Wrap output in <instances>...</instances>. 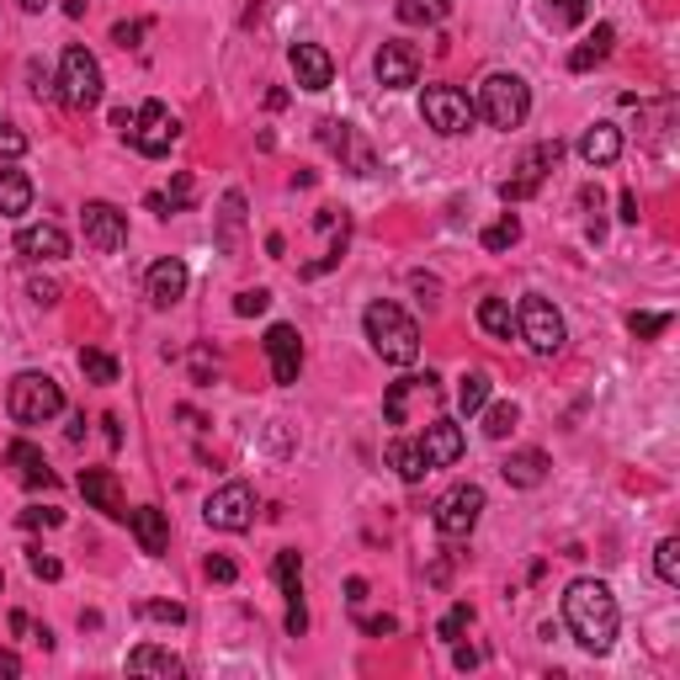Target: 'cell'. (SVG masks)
I'll list each match as a JSON object with an SVG mask.
<instances>
[{
    "mask_svg": "<svg viewBox=\"0 0 680 680\" xmlns=\"http://www.w3.org/2000/svg\"><path fill=\"white\" fill-rule=\"evenodd\" d=\"M468 627H474V606H468V601H457V606L436 622V638H442V644H463V633H468Z\"/></svg>",
    "mask_w": 680,
    "mask_h": 680,
    "instance_id": "37",
    "label": "cell"
},
{
    "mask_svg": "<svg viewBox=\"0 0 680 680\" xmlns=\"http://www.w3.org/2000/svg\"><path fill=\"white\" fill-rule=\"evenodd\" d=\"M478 516H484V489H478V484L446 489L442 500H436V510H431V521H436L442 537H468L478 527Z\"/></svg>",
    "mask_w": 680,
    "mask_h": 680,
    "instance_id": "11",
    "label": "cell"
},
{
    "mask_svg": "<svg viewBox=\"0 0 680 680\" xmlns=\"http://www.w3.org/2000/svg\"><path fill=\"white\" fill-rule=\"evenodd\" d=\"M489 388H495V378H489V373H463V384H457V410L478 414L484 404H489Z\"/></svg>",
    "mask_w": 680,
    "mask_h": 680,
    "instance_id": "32",
    "label": "cell"
},
{
    "mask_svg": "<svg viewBox=\"0 0 680 680\" xmlns=\"http://www.w3.org/2000/svg\"><path fill=\"white\" fill-rule=\"evenodd\" d=\"M516 420H521V410H516L510 399H500V404H484V436H489V442H505V436L516 431Z\"/></svg>",
    "mask_w": 680,
    "mask_h": 680,
    "instance_id": "34",
    "label": "cell"
},
{
    "mask_svg": "<svg viewBox=\"0 0 680 680\" xmlns=\"http://www.w3.org/2000/svg\"><path fill=\"white\" fill-rule=\"evenodd\" d=\"M17 250H22L28 261H64V256H69V235H64L60 224H28V229L17 235Z\"/></svg>",
    "mask_w": 680,
    "mask_h": 680,
    "instance_id": "22",
    "label": "cell"
},
{
    "mask_svg": "<svg viewBox=\"0 0 680 680\" xmlns=\"http://www.w3.org/2000/svg\"><path fill=\"white\" fill-rule=\"evenodd\" d=\"M622 213H617V218H622V224H638V192H622Z\"/></svg>",
    "mask_w": 680,
    "mask_h": 680,
    "instance_id": "53",
    "label": "cell"
},
{
    "mask_svg": "<svg viewBox=\"0 0 680 680\" xmlns=\"http://www.w3.org/2000/svg\"><path fill=\"white\" fill-rule=\"evenodd\" d=\"M239 229H245V197H239V192H224V213H218V250H224V256L239 250Z\"/></svg>",
    "mask_w": 680,
    "mask_h": 680,
    "instance_id": "29",
    "label": "cell"
},
{
    "mask_svg": "<svg viewBox=\"0 0 680 680\" xmlns=\"http://www.w3.org/2000/svg\"><path fill=\"white\" fill-rule=\"evenodd\" d=\"M288 64H293V80L303 90H330V80H335V60H330V48H320V43H293Z\"/></svg>",
    "mask_w": 680,
    "mask_h": 680,
    "instance_id": "19",
    "label": "cell"
},
{
    "mask_svg": "<svg viewBox=\"0 0 680 680\" xmlns=\"http://www.w3.org/2000/svg\"><path fill=\"white\" fill-rule=\"evenodd\" d=\"M361 325H367V341H373V352L384 356V361H393V367H414L420 361V325H414L399 303H384V298L367 303Z\"/></svg>",
    "mask_w": 680,
    "mask_h": 680,
    "instance_id": "2",
    "label": "cell"
},
{
    "mask_svg": "<svg viewBox=\"0 0 680 680\" xmlns=\"http://www.w3.org/2000/svg\"><path fill=\"white\" fill-rule=\"evenodd\" d=\"M559 160H563V144H559V139H542V144H537L532 154L521 160V176L500 186V197H505V203H521V197H532L537 186H542V176H548Z\"/></svg>",
    "mask_w": 680,
    "mask_h": 680,
    "instance_id": "15",
    "label": "cell"
},
{
    "mask_svg": "<svg viewBox=\"0 0 680 680\" xmlns=\"http://www.w3.org/2000/svg\"><path fill=\"white\" fill-rule=\"evenodd\" d=\"M101 425H107V442H112V446H122V420H118V414H107Z\"/></svg>",
    "mask_w": 680,
    "mask_h": 680,
    "instance_id": "57",
    "label": "cell"
},
{
    "mask_svg": "<svg viewBox=\"0 0 680 680\" xmlns=\"http://www.w3.org/2000/svg\"><path fill=\"white\" fill-rule=\"evenodd\" d=\"M414 410L436 420V410H442V384H436V373H414V378L388 384V399H384L388 425H414Z\"/></svg>",
    "mask_w": 680,
    "mask_h": 680,
    "instance_id": "5",
    "label": "cell"
},
{
    "mask_svg": "<svg viewBox=\"0 0 680 680\" xmlns=\"http://www.w3.org/2000/svg\"><path fill=\"white\" fill-rule=\"evenodd\" d=\"M627 330H633L638 341H654V335H665V330H670V314H633V320H627Z\"/></svg>",
    "mask_w": 680,
    "mask_h": 680,
    "instance_id": "45",
    "label": "cell"
},
{
    "mask_svg": "<svg viewBox=\"0 0 680 680\" xmlns=\"http://www.w3.org/2000/svg\"><path fill=\"white\" fill-rule=\"evenodd\" d=\"M346 601L361 606V601H367V580H346Z\"/></svg>",
    "mask_w": 680,
    "mask_h": 680,
    "instance_id": "56",
    "label": "cell"
},
{
    "mask_svg": "<svg viewBox=\"0 0 680 680\" xmlns=\"http://www.w3.org/2000/svg\"><path fill=\"white\" fill-rule=\"evenodd\" d=\"M478 330L495 335V341H510V335H516V314H510V303H505V298H484V303H478Z\"/></svg>",
    "mask_w": 680,
    "mask_h": 680,
    "instance_id": "31",
    "label": "cell"
},
{
    "mask_svg": "<svg viewBox=\"0 0 680 680\" xmlns=\"http://www.w3.org/2000/svg\"><path fill=\"white\" fill-rule=\"evenodd\" d=\"M474 112L489 128H521L527 122V112H532V90H527V80L521 75H484V86H478V101H474Z\"/></svg>",
    "mask_w": 680,
    "mask_h": 680,
    "instance_id": "3",
    "label": "cell"
},
{
    "mask_svg": "<svg viewBox=\"0 0 680 680\" xmlns=\"http://www.w3.org/2000/svg\"><path fill=\"white\" fill-rule=\"evenodd\" d=\"M11 633H17V638H37V627H32L28 612H11Z\"/></svg>",
    "mask_w": 680,
    "mask_h": 680,
    "instance_id": "54",
    "label": "cell"
},
{
    "mask_svg": "<svg viewBox=\"0 0 680 680\" xmlns=\"http://www.w3.org/2000/svg\"><path fill=\"white\" fill-rule=\"evenodd\" d=\"M64 11H69V17H86V0H64Z\"/></svg>",
    "mask_w": 680,
    "mask_h": 680,
    "instance_id": "60",
    "label": "cell"
},
{
    "mask_svg": "<svg viewBox=\"0 0 680 680\" xmlns=\"http://www.w3.org/2000/svg\"><path fill=\"white\" fill-rule=\"evenodd\" d=\"M203 574H207V580H218V585H235V580H239V563L224 559V553H207Z\"/></svg>",
    "mask_w": 680,
    "mask_h": 680,
    "instance_id": "46",
    "label": "cell"
},
{
    "mask_svg": "<svg viewBox=\"0 0 680 680\" xmlns=\"http://www.w3.org/2000/svg\"><path fill=\"white\" fill-rule=\"evenodd\" d=\"M128 139H133V149H139L144 160H160V154H171V149H176L181 122H176V112H171L165 101H144V107L133 112Z\"/></svg>",
    "mask_w": 680,
    "mask_h": 680,
    "instance_id": "9",
    "label": "cell"
},
{
    "mask_svg": "<svg viewBox=\"0 0 680 680\" xmlns=\"http://www.w3.org/2000/svg\"><path fill=\"white\" fill-rule=\"evenodd\" d=\"M420 118L431 122L436 133H446V139H457V133H468L474 128V101H468V90L457 86H425V96H420Z\"/></svg>",
    "mask_w": 680,
    "mask_h": 680,
    "instance_id": "8",
    "label": "cell"
},
{
    "mask_svg": "<svg viewBox=\"0 0 680 680\" xmlns=\"http://www.w3.org/2000/svg\"><path fill=\"white\" fill-rule=\"evenodd\" d=\"M267 361H271V384L293 388L303 373V335L293 325H271L267 330Z\"/></svg>",
    "mask_w": 680,
    "mask_h": 680,
    "instance_id": "14",
    "label": "cell"
},
{
    "mask_svg": "<svg viewBox=\"0 0 680 680\" xmlns=\"http://www.w3.org/2000/svg\"><path fill=\"white\" fill-rule=\"evenodd\" d=\"M6 463L17 468V478H22L28 489H54V484H60V478H54V468L43 463V452H37L32 442H11V446H6Z\"/></svg>",
    "mask_w": 680,
    "mask_h": 680,
    "instance_id": "23",
    "label": "cell"
},
{
    "mask_svg": "<svg viewBox=\"0 0 680 680\" xmlns=\"http://www.w3.org/2000/svg\"><path fill=\"white\" fill-rule=\"evenodd\" d=\"M139 617L171 622V627H176V622H186V606H181V601H144V606H139Z\"/></svg>",
    "mask_w": 680,
    "mask_h": 680,
    "instance_id": "42",
    "label": "cell"
},
{
    "mask_svg": "<svg viewBox=\"0 0 680 680\" xmlns=\"http://www.w3.org/2000/svg\"><path fill=\"white\" fill-rule=\"evenodd\" d=\"M64 521V510H54V505H48V510H43V505H32V510H22V527H60Z\"/></svg>",
    "mask_w": 680,
    "mask_h": 680,
    "instance_id": "48",
    "label": "cell"
},
{
    "mask_svg": "<svg viewBox=\"0 0 680 680\" xmlns=\"http://www.w3.org/2000/svg\"><path fill=\"white\" fill-rule=\"evenodd\" d=\"M267 303H271L267 288H245V293L235 298V314L239 320H256V314H267Z\"/></svg>",
    "mask_w": 680,
    "mask_h": 680,
    "instance_id": "44",
    "label": "cell"
},
{
    "mask_svg": "<svg viewBox=\"0 0 680 680\" xmlns=\"http://www.w3.org/2000/svg\"><path fill=\"white\" fill-rule=\"evenodd\" d=\"M452 665H457V670H474V665H478V649H463V644H452Z\"/></svg>",
    "mask_w": 680,
    "mask_h": 680,
    "instance_id": "55",
    "label": "cell"
},
{
    "mask_svg": "<svg viewBox=\"0 0 680 680\" xmlns=\"http://www.w3.org/2000/svg\"><path fill=\"white\" fill-rule=\"evenodd\" d=\"M22 6H28V11H43V6H48V0H22Z\"/></svg>",
    "mask_w": 680,
    "mask_h": 680,
    "instance_id": "61",
    "label": "cell"
},
{
    "mask_svg": "<svg viewBox=\"0 0 680 680\" xmlns=\"http://www.w3.org/2000/svg\"><path fill=\"white\" fill-rule=\"evenodd\" d=\"M128 676H160V680H181L186 676V665H181L171 649H154V644H144V649L128 654Z\"/></svg>",
    "mask_w": 680,
    "mask_h": 680,
    "instance_id": "26",
    "label": "cell"
},
{
    "mask_svg": "<svg viewBox=\"0 0 680 680\" xmlns=\"http://www.w3.org/2000/svg\"><path fill=\"white\" fill-rule=\"evenodd\" d=\"M393 627H399V622L388 617V612H384V617H361V633H373V638H388Z\"/></svg>",
    "mask_w": 680,
    "mask_h": 680,
    "instance_id": "52",
    "label": "cell"
},
{
    "mask_svg": "<svg viewBox=\"0 0 680 680\" xmlns=\"http://www.w3.org/2000/svg\"><path fill=\"white\" fill-rule=\"evenodd\" d=\"M303 627H309V612H303V595H298V601H288V633L303 638Z\"/></svg>",
    "mask_w": 680,
    "mask_h": 680,
    "instance_id": "51",
    "label": "cell"
},
{
    "mask_svg": "<svg viewBox=\"0 0 680 680\" xmlns=\"http://www.w3.org/2000/svg\"><path fill=\"white\" fill-rule=\"evenodd\" d=\"M585 11H591V0H542V22H548L553 32L580 28V22H585Z\"/></svg>",
    "mask_w": 680,
    "mask_h": 680,
    "instance_id": "33",
    "label": "cell"
},
{
    "mask_svg": "<svg viewBox=\"0 0 680 680\" xmlns=\"http://www.w3.org/2000/svg\"><path fill=\"white\" fill-rule=\"evenodd\" d=\"M139 37H144V22H118L112 28V43H122V48H139Z\"/></svg>",
    "mask_w": 680,
    "mask_h": 680,
    "instance_id": "50",
    "label": "cell"
},
{
    "mask_svg": "<svg viewBox=\"0 0 680 680\" xmlns=\"http://www.w3.org/2000/svg\"><path fill=\"white\" fill-rule=\"evenodd\" d=\"M622 154V133L612 128V122H595V128H585L580 133V160L591 165V171H601V165H617Z\"/></svg>",
    "mask_w": 680,
    "mask_h": 680,
    "instance_id": "24",
    "label": "cell"
},
{
    "mask_svg": "<svg viewBox=\"0 0 680 680\" xmlns=\"http://www.w3.org/2000/svg\"><path fill=\"white\" fill-rule=\"evenodd\" d=\"M277 585H282L288 601L303 595V559H298V548H282V553H277Z\"/></svg>",
    "mask_w": 680,
    "mask_h": 680,
    "instance_id": "35",
    "label": "cell"
},
{
    "mask_svg": "<svg viewBox=\"0 0 680 680\" xmlns=\"http://www.w3.org/2000/svg\"><path fill=\"white\" fill-rule=\"evenodd\" d=\"M28 569L37 574V580H60V574H64V563L54 559V553H43V548H32V553H28Z\"/></svg>",
    "mask_w": 680,
    "mask_h": 680,
    "instance_id": "47",
    "label": "cell"
},
{
    "mask_svg": "<svg viewBox=\"0 0 680 680\" xmlns=\"http://www.w3.org/2000/svg\"><path fill=\"white\" fill-rule=\"evenodd\" d=\"M320 144L352 171V176H378V154H373V144L356 133L352 122H341V118H325L320 122Z\"/></svg>",
    "mask_w": 680,
    "mask_h": 680,
    "instance_id": "10",
    "label": "cell"
},
{
    "mask_svg": "<svg viewBox=\"0 0 680 680\" xmlns=\"http://www.w3.org/2000/svg\"><path fill=\"white\" fill-rule=\"evenodd\" d=\"M388 468L404 478V484H420V478L431 474V463H425V452H420L414 436H393V442H388Z\"/></svg>",
    "mask_w": 680,
    "mask_h": 680,
    "instance_id": "27",
    "label": "cell"
},
{
    "mask_svg": "<svg viewBox=\"0 0 680 680\" xmlns=\"http://www.w3.org/2000/svg\"><path fill=\"white\" fill-rule=\"evenodd\" d=\"M80 229H86V245L101 250V256H118L128 245V213L112 203H86L80 207Z\"/></svg>",
    "mask_w": 680,
    "mask_h": 680,
    "instance_id": "13",
    "label": "cell"
},
{
    "mask_svg": "<svg viewBox=\"0 0 680 680\" xmlns=\"http://www.w3.org/2000/svg\"><path fill=\"white\" fill-rule=\"evenodd\" d=\"M516 335L532 346L537 356H559L563 341H569V330H563V314L548 303V298H521V309H516Z\"/></svg>",
    "mask_w": 680,
    "mask_h": 680,
    "instance_id": "7",
    "label": "cell"
},
{
    "mask_svg": "<svg viewBox=\"0 0 680 680\" xmlns=\"http://www.w3.org/2000/svg\"><path fill=\"white\" fill-rule=\"evenodd\" d=\"M28 154V133L17 122H0V160H22Z\"/></svg>",
    "mask_w": 680,
    "mask_h": 680,
    "instance_id": "43",
    "label": "cell"
},
{
    "mask_svg": "<svg viewBox=\"0 0 680 680\" xmlns=\"http://www.w3.org/2000/svg\"><path fill=\"white\" fill-rule=\"evenodd\" d=\"M28 293H32V303H43V309H48V303H60V282H43V277H32Z\"/></svg>",
    "mask_w": 680,
    "mask_h": 680,
    "instance_id": "49",
    "label": "cell"
},
{
    "mask_svg": "<svg viewBox=\"0 0 680 680\" xmlns=\"http://www.w3.org/2000/svg\"><path fill=\"white\" fill-rule=\"evenodd\" d=\"M80 495H86L90 510H101L112 521H128V500H122V484L112 468H86L80 474Z\"/></svg>",
    "mask_w": 680,
    "mask_h": 680,
    "instance_id": "17",
    "label": "cell"
},
{
    "mask_svg": "<svg viewBox=\"0 0 680 680\" xmlns=\"http://www.w3.org/2000/svg\"><path fill=\"white\" fill-rule=\"evenodd\" d=\"M192 373H197V384H207V373H213V361H207V352L192 356Z\"/></svg>",
    "mask_w": 680,
    "mask_h": 680,
    "instance_id": "58",
    "label": "cell"
},
{
    "mask_svg": "<svg viewBox=\"0 0 680 680\" xmlns=\"http://www.w3.org/2000/svg\"><path fill=\"white\" fill-rule=\"evenodd\" d=\"M128 532L139 537V548H144L149 559H160V553L171 548V521H165L160 505H139V510H128Z\"/></svg>",
    "mask_w": 680,
    "mask_h": 680,
    "instance_id": "21",
    "label": "cell"
},
{
    "mask_svg": "<svg viewBox=\"0 0 680 680\" xmlns=\"http://www.w3.org/2000/svg\"><path fill=\"white\" fill-rule=\"evenodd\" d=\"M6 410L17 425H48L64 410V388L48 373H17L6 388Z\"/></svg>",
    "mask_w": 680,
    "mask_h": 680,
    "instance_id": "4",
    "label": "cell"
},
{
    "mask_svg": "<svg viewBox=\"0 0 680 680\" xmlns=\"http://www.w3.org/2000/svg\"><path fill=\"white\" fill-rule=\"evenodd\" d=\"M442 11V0H399V22H410V28H436Z\"/></svg>",
    "mask_w": 680,
    "mask_h": 680,
    "instance_id": "38",
    "label": "cell"
},
{
    "mask_svg": "<svg viewBox=\"0 0 680 680\" xmlns=\"http://www.w3.org/2000/svg\"><path fill=\"white\" fill-rule=\"evenodd\" d=\"M414 442H420V452H425V463H431V468H452V463L463 457V425H452V420H442V414H436V420H431Z\"/></svg>",
    "mask_w": 680,
    "mask_h": 680,
    "instance_id": "18",
    "label": "cell"
},
{
    "mask_svg": "<svg viewBox=\"0 0 680 680\" xmlns=\"http://www.w3.org/2000/svg\"><path fill=\"white\" fill-rule=\"evenodd\" d=\"M0 670H6V676H17V670H22V659H17V654H6V649H0Z\"/></svg>",
    "mask_w": 680,
    "mask_h": 680,
    "instance_id": "59",
    "label": "cell"
},
{
    "mask_svg": "<svg viewBox=\"0 0 680 680\" xmlns=\"http://www.w3.org/2000/svg\"><path fill=\"white\" fill-rule=\"evenodd\" d=\"M80 373H86V384H101V388H112L118 384V356H107V352H80Z\"/></svg>",
    "mask_w": 680,
    "mask_h": 680,
    "instance_id": "36",
    "label": "cell"
},
{
    "mask_svg": "<svg viewBox=\"0 0 680 680\" xmlns=\"http://www.w3.org/2000/svg\"><path fill=\"white\" fill-rule=\"evenodd\" d=\"M32 207V181L22 171H0V213L6 218H22Z\"/></svg>",
    "mask_w": 680,
    "mask_h": 680,
    "instance_id": "30",
    "label": "cell"
},
{
    "mask_svg": "<svg viewBox=\"0 0 680 680\" xmlns=\"http://www.w3.org/2000/svg\"><path fill=\"white\" fill-rule=\"evenodd\" d=\"M654 569H659L665 585H680V537H665V542L654 548Z\"/></svg>",
    "mask_w": 680,
    "mask_h": 680,
    "instance_id": "40",
    "label": "cell"
},
{
    "mask_svg": "<svg viewBox=\"0 0 680 680\" xmlns=\"http://www.w3.org/2000/svg\"><path fill=\"white\" fill-rule=\"evenodd\" d=\"M186 261H176V256H165V261H154L144 277V288H149V303L154 309H176L181 298H186Z\"/></svg>",
    "mask_w": 680,
    "mask_h": 680,
    "instance_id": "20",
    "label": "cell"
},
{
    "mask_svg": "<svg viewBox=\"0 0 680 680\" xmlns=\"http://www.w3.org/2000/svg\"><path fill=\"white\" fill-rule=\"evenodd\" d=\"M0 585H6V574H0Z\"/></svg>",
    "mask_w": 680,
    "mask_h": 680,
    "instance_id": "62",
    "label": "cell"
},
{
    "mask_svg": "<svg viewBox=\"0 0 680 680\" xmlns=\"http://www.w3.org/2000/svg\"><path fill=\"white\" fill-rule=\"evenodd\" d=\"M192 192H197V186H192V176L181 171V176L171 181V192H160V203H165V218H171V213H186V207H192Z\"/></svg>",
    "mask_w": 680,
    "mask_h": 680,
    "instance_id": "41",
    "label": "cell"
},
{
    "mask_svg": "<svg viewBox=\"0 0 680 680\" xmlns=\"http://www.w3.org/2000/svg\"><path fill=\"white\" fill-rule=\"evenodd\" d=\"M500 478L510 489H537V484L548 478V457H542L537 446H521V452H510L500 463Z\"/></svg>",
    "mask_w": 680,
    "mask_h": 680,
    "instance_id": "25",
    "label": "cell"
},
{
    "mask_svg": "<svg viewBox=\"0 0 680 680\" xmlns=\"http://www.w3.org/2000/svg\"><path fill=\"white\" fill-rule=\"evenodd\" d=\"M60 101L75 107V112H86V107L101 101V64H96V54L80 48V43H69L60 60Z\"/></svg>",
    "mask_w": 680,
    "mask_h": 680,
    "instance_id": "6",
    "label": "cell"
},
{
    "mask_svg": "<svg viewBox=\"0 0 680 680\" xmlns=\"http://www.w3.org/2000/svg\"><path fill=\"white\" fill-rule=\"evenodd\" d=\"M612 43H617V28H606V22H601V28H595L591 37H585V43L574 48V54H569V69H574V75L595 69V64H601L606 54H612Z\"/></svg>",
    "mask_w": 680,
    "mask_h": 680,
    "instance_id": "28",
    "label": "cell"
},
{
    "mask_svg": "<svg viewBox=\"0 0 680 680\" xmlns=\"http://www.w3.org/2000/svg\"><path fill=\"white\" fill-rule=\"evenodd\" d=\"M203 516L213 532H245V527L256 521V489H250V484H224V489L207 495Z\"/></svg>",
    "mask_w": 680,
    "mask_h": 680,
    "instance_id": "12",
    "label": "cell"
},
{
    "mask_svg": "<svg viewBox=\"0 0 680 680\" xmlns=\"http://www.w3.org/2000/svg\"><path fill=\"white\" fill-rule=\"evenodd\" d=\"M563 622H569L574 644L585 654H606L617 644V627H622L612 585H601V580H574V585L563 591Z\"/></svg>",
    "mask_w": 680,
    "mask_h": 680,
    "instance_id": "1",
    "label": "cell"
},
{
    "mask_svg": "<svg viewBox=\"0 0 680 680\" xmlns=\"http://www.w3.org/2000/svg\"><path fill=\"white\" fill-rule=\"evenodd\" d=\"M373 69H378V86L384 90H410L420 80V54H414L410 43H384Z\"/></svg>",
    "mask_w": 680,
    "mask_h": 680,
    "instance_id": "16",
    "label": "cell"
},
{
    "mask_svg": "<svg viewBox=\"0 0 680 680\" xmlns=\"http://www.w3.org/2000/svg\"><path fill=\"white\" fill-rule=\"evenodd\" d=\"M516 239H521V218H516V213H505V218H495V224L484 229V250H495V256H500V250H510Z\"/></svg>",
    "mask_w": 680,
    "mask_h": 680,
    "instance_id": "39",
    "label": "cell"
}]
</instances>
